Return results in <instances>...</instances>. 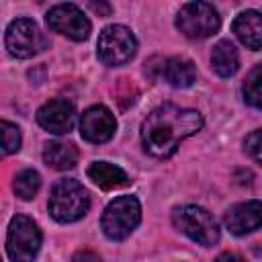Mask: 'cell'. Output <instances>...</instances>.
I'll return each mask as SVG.
<instances>
[{"label":"cell","instance_id":"obj_10","mask_svg":"<svg viewBox=\"0 0 262 262\" xmlns=\"http://www.w3.org/2000/svg\"><path fill=\"white\" fill-rule=\"evenodd\" d=\"M115 131L117 119L102 104L86 108L80 117V135L90 143H104L115 135Z\"/></svg>","mask_w":262,"mask_h":262},{"label":"cell","instance_id":"obj_2","mask_svg":"<svg viewBox=\"0 0 262 262\" xmlns=\"http://www.w3.org/2000/svg\"><path fill=\"white\" fill-rule=\"evenodd\" d=\"M49 213L59 223H74L90 209V194L76 178H59L49 192Z\"/></svg>","mask_w":262,"mask_h":262},{"label":"cell","instance_id":"obj_20","mask_svg":"<svg viewBox=\"0 0 262 262\" xmlns=\"http://www.w3.org/2000/svg\"><path fill=\"white\" fill-rule=\"evenodd\" d=\"M2 135H4V156H10L14 151H18L20 147V129L10 123V121H2Z\"/></svg>","mask_w":262,"mask_h":262},{"label":"cell","instance_id":"obj_19","mask_svg":"<svg viewBox=\"0 0 262 262\" xmlns=\"http://www.w3.org/2000/svg\"><path fill=\"white\" fill-rule=\"evenodd\" d=\"M12 188H14V194H16L18 199L31 201V199L39 192V188H41V176H39V172H37V170H31V168L20 170V172L14 176Z\"/></svg>","mask_w":262,"mask_h":262},{"label":"cell","instance_id":"obj_9","mask_svg":"<svg viewBox=\"0 0 262 262\" xmlns=\"http://www.w3.org/2000/svg\"><path fill=\"white\" fill-rule=\"evenodd\" d=\"M47 27L72 41H86L90 35V20L76 4H57L53 6L47 16Z\"/></svg>","mask_w":262,"mask_h":262},{"label":"cell","instance_id":"obj_17","mask_svg":"<svg viewBox=\"0 0 262 262\" xmlns=\"http://www.w3.org/2000/svg\"><path fill=\"white\" fill-rule=\"evenodd\" d=\"M211 68L221 78H229V76H233L237 72L239 55H237V49H235V45L231 41L223 39L213 47V51H211Z\"/></svg>","mask_w":262,"mask_h":262},{"label":"cell","instance_id":"obj_23","mask_svg":"<svg viewBox=\"0 0 262 262\" xmlns=\"http://www.w3.org/2000/svg\"><path fill=\"white\" fill-rule=\"evenodd\" d=\"M215 262H246V260L235 252H223V254H219L215 258Z\"/></svg>","mask_w":262,"mask_h":262},{"label":"cell","instance_id":"obj_22","mask_svg":"<svg viewBox=\"0 0 262 262\" xmlns=\"http://www.w3.org/2000/svg\"><path fill=\"white\" fill-rule=\"evenodd\" d=\"M72 262H102V260H100L98 254H94V252H90V250H80V252L74 254Z\"/></svg>","mask_w":262,"mask_h":262},{"label":"cell","instance_id":"obj_8","mask_svg":"<svg viewBox=\"0 0 262 262\" xmlns=\"http://www.w3.org/2000/svg\"><path fill=\"white\" fill-rule=\"evenodd\" d=\"M176 27L190 39H207L221 27L219 12L209 2H188L178 10Z\"/></svg>","mask_w":262,"mask_h":262},{"label":"cell","instance_id":"obj_5","mask_svg":"<svg viewBox=\"0 0 262 262\" xmlns=\"http://www.w3.org/2000/svg\"><path fill=\"white\" fill-rule=\"evenodd\" d=\"M41 248V229L27 215H14L6 233V254L12 262H33Z\"/></svg>","mask_w":262,"mask_h":262},{"label":"cell","instance_id":"obj_24","mask_svg":"<svg viewBox=\"0 0 262 262\" xmlns=\"http://www.w3.org/2000/svg\"><path fill=\"white\" fill-rule=\"evenodd\" d=\"M90 8L94 10V12H98V14H102V16H108L111 14V4H104V2H90Z\"/></svg>","mask_w":262,"mask_h":262},{"label":"cell","instance_id":"obj_1","mask_svg":"<svg viewBox=\"0 0 262 262\" xmlns=\"http://www.w3.org/2000/svg\"><path fill=\"white\" fill-rule=\"evenodd\" d=\"M203 127V117L194 108L162 104L141 123V143L154 158H170L176 147Z\"/></svg>","mask_w":262,"mask_h":262},{"label":"cell","instance_id":"obj_6","mask_svg":"<svg viewBox=\"0 0 262 262\" xmlns=\"http://www.w3.org/2000/svg\"><path fill=\"white\" fill-rule=\"evenodd\" d=\"M96 51H98V59L104 66H111V68L125 66L127 61L133 59L137 51V39L131 33V29L123 25H111L100 31Z\"/></svg>","mask_w":262,"mask_h":262},{"label":"cell","instance_id":"obj_16","mask_svg":"<svg viewBox=\"0 0 262 262\" xmlns=\"http://www.w3.org/2000/svg\"><path fill=\"white\" fill-rule=\"evenodd\" d=\"M43 162L53 170H72L78 164V149L70 141H49L43 149Z\"/></svg>","mask_w":262,"mask_h":262},{"label":"cell","instance_id":"obj_13","mask_svg":"<svg viewBox=\"0 0 262 262\" xmlns=\"http://www.w3.org/2000/svg\"><path fill=\"white\" fill-rule=\"evenodd\" d=\"M235 37L248 49H262V12L258 10H244L235 16L231 25Z\"/></svg>","mask_w":262,"mask_h":262},{"label":"cell","instance_id":"obj_14","mask_svg":"<svg viewBox=\"0 0 262 262\" xmlns=\"http://www.w3.org/2000/svg\"><path fill=\"white\" fill-rule=\"evenodd\" d=\"M88 178L100 186L102 190H113V188H121L129 184V176L123 168L108 164V162H92L88 166Z\"/></svg>","mask_w":262,"mask_h":262},{"label":"cell","instance_id":"obj_12","mask_svg":"<svg viewBox=\"0 0 262 262\" xmlns=\"http://www.w3.org/2000/svg\"><path fill=\"white\" fill-rule=\"evenodd\" d=\"M225 227L233 235H246L262 227V201H246L227 209Z\"/></svg>","mask_w":262,"mask_h":262},{"label":"cell","instance_id":"obj_18","mask_svg":"<svg viewBox=\"0 0 262 262\" xmlns=\"http://www.w3.org/2000/svg\"><path fill=\"white\" fill-rule=\"evenodd\" d=\"M242 94L246 104H250L252 108H262V63L254 66L244 84H242Z\"/></svg>","mask_w":262,"mask_h":262},{"label":"cell","instance_id":"obj_3","mask_svg":"<svg viewBox=\"0 0 262 262\" xmlns=\"http://www.w3.org/2000/svg\"><path fill=\"white\" fill-rule=\"evenodd\" d=\"M172 223L180 233H184L186 237H190L192 242H196L205 248L215 246L221 237V231H219L215 217L199 205L176 207L172 213Z\"/></svg>","mask_w":262,"mask_h":262},{"label":"cell","instance_id":"obj_15","mask_svg":"<svg viewBox=\"0 0 262 262\" xmlns=\"http://www.w3.org/2000/svg\"><path fill=\"white\" fill-rule=\"evenodd\" d=\"M162 76L174 88H188L196 82V66L186 57H170L162 66Z\"/></svg>","mask_w":262,"mask_h":262},{"label":"cell","instance_id":"obj_4","mask_svg":"<svg viewBox=\"0 0 262 262\" xmlns=\"http://www.w3.org/2000/svg\"><path fill=\"white\" fill-rule=\"evenodd\" d=\"M141 221V205L135 196L123 194L111 201L102 213L100 227L108 239L121 242L131 235V231Z\"/></svg>","mask_w":262,"mask_h":262},{"label":"cell","instance_id":"obj_11","mask_svg":"<svg viewBox=\"0 0 262 262\" xmlns=\"http://www.w3.org/2000/svg\"><path fill=\"white\" fill-rule=\"evenodd\" d=\"M76 121V108L68 98H53L37 111V123L55 135L70 133Z\"/></svg>","mask_w":262,"mask_h":262},{"label":"cell","instance_id":"obj_7","mask_svg":"<svg viewBox=\"0 0 262 262\" xmlns=\"http://www.w3.org/2000/svg\"><path fill=\"white\" fill-rule=\"evenodd\" d=\"M6 49L12 57L29 59L49 47V39L41 33L39 25L31 18H16L6 27Z\"/></svg>","mask_w":262,"mask_h":262},{"label":"cell","instance_id":"obj_21","mask_svg":"<svg viewBox=\"0 0 262 262\" xmlns=\"http://www.w3.org/2000/svg\"><path fill=\"white\" fill-rule=\"evenodd\" d=\"M244 147H246L248 156H250L254 162L262 164V129H256V131H252V133L246 137V141H244Z\"/></svg>","mask_w":262,"mask_h":262}]
</instances>
